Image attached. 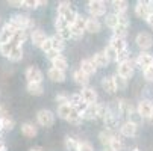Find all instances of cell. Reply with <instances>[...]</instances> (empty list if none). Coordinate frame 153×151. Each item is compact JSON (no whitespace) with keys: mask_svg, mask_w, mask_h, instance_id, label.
Masks as SVG:
<instances>
[{"mask_svg":"<svg viewBox=\"0 0 153 151\" xmlns=\"http://www.w3.org/2000/svg\"><path fill=\"white\" fill-rule=\"evenodd\" d=\"M97 109H99V103L96 104H86L83 107V110L80 112V116L83 121H93L97 119Z\"/></svg>","mask_w":153,"mask_h":151,"instance_id":"16","label":"cell"},{"mask_svg":"<svg viewBox=\"0 0 153 151\" xmlns=\"http://www.w3.org/2000/svg\"><path fill=\"white\" fill-rule=\"evenodd\" d=\"M47 77H49L53 83H64L65 80H67V73L61 71V70H58V68L50 67L49 71H47Z\"/></svg>","mask_w":153,"mask_h":151,"instance_id":"19","label":"cell"},{"mask_svg":"<svg viewBox=\"0 0 153 151\" xmlns=\"http://www.w3.org/2000/svg\"><path fill=\"white\" fill-rule=\"evenodd\" d=\"M56 121V115L49 109H39L36 112V122L41 127H52Z\"/></svg>","mask_w":153,"mask_h":151,"instance_id":"4","label":"cell"},{"mask_svg":"<svg viewBox=\"0 0 153 151\" xmlns=\"http://www.w3.org/2000/svg\"><path fill=\"white\" fill-rule=\"evenodd\" d=\"M0 151H6V144L3 142V139H0Z\"/></svg>","mask_w":153,"mask_h":151,"instance_id":"52","label":"cell"},{"mask_svg":"<svg viewBox=\"0 0 153 151\" xmlns=\"http://www.w3.org/2000/svg\"><path fill=\"white\" fill-rule=\"evenodd\" d=\"M56 12H58V17H61L65 23L68 24H73L74 20L77 17V11L73 8V5L70 2H59L58 3V8H56Z\"/></svg>","mask_w":153,"mask_h":151,"instance_id":"1","label":"cell"},{"mask_svg":"<svg viewBox=\"0 0 153 151\" xmlns=\"http://www.w3.org/2000/svg\"><path fill=\"white\" fill-rule=\"evenodd\" d=\"M100 85H102V89H103L106 94H111V95H112V94L117 91V86H115V82H114V77H112V76H105V77L102 79Z\"/></svg>","mask_w":153,"mask_h":151,"instance_id":"23","label":"cell"},{"mask_svg":"<svg viewBox=\"0 0 153 151\" xmlns=\"http://www.w3.org/2000/svg\"><path fill=\"white\" fill-rule=\"evenodd\" d=\"M109 46H111L117 53H121V52L127 50V42H126V39H123V38L111 36V39H109Z\"/></svg>","mask_w":153,"mask_h":151,"instance_id":"26","label":"cell"},{"mask_svg":"<svg viewBox=\"0 0 153 151\" xmlns=\"http://www.w3.org/2000/svg\"><path fill=\"white\" fill-rule=\"evenodd\" d=\"M80 95L85 101V104H96L97 100H99V94L94 88H91V86H86V88H82L80 91Z\"/></svg>","mask_w":153,"mask_h":151,"instance_id":"15","label":"cell"},{"mask_svg":"<svg viewBox=\"0 0 153 151\" xmlns=\"http://www.w3.org/2000/svg\"><path fill=\"white\" fill-rule=\"evenodd\" d=\"M130 53H129V50H124V52H121V53H118V57H117V65L118 63H121V62H124V60H129L130 59V56H129Z\"/></svg>","mask_w":153,"mask_h":151,"instance_id":"49","label":"cell"},{"mask_svg":"<svg viewBox=\"0 0 153 151\" xmlns=\"http://www.w3.org/2000/svg\"><path fill=\"white\" fill-rule=\"evenodd\" d=\"M112 77H114V82H115V86H117V91H124L127 88V85H129L127 79H124L118 74H114Z\"/></svg>","mask_w":153,"mask_h":151,"instance_id":"39","label":"cell"},{"mask_svg":"<svg viewBox=\"0 0 153 151\" xmlns=\"http://www.w3.org/2000/svg\"><path fill=\"white\" fill-rule=\"evenodd\" d=\"M109 110H111V107H109L108 104H100V103H99V109H97V119L105 121V118L108 116Z\"/></svg>","mask_w":153,"mask_h":151,"instance_id":"41","label":"cell"},{"mask_svg":"<svg viewBox=\"0 0 153 151\" xmlns=\"http://www.w3.org/2000/svg\"><path fill=\"white\" fill-rule=\"evenodd\" d=\"M82 116H80V113L74 109L73 112H71V115H70V118H68V124H73V125H79V124H82Z\"/></svg>","mask_w":153,"mask_h":151,"instance_id":"43","label":"cell"},{"mask_svg":"<svg viewBox=\"0 0 153 151\" xmlns=\"http://www.w3.org/2000/svg\"><path fill=\"white\" fill-rule=\"evenodd\" d=\"M41 50H42V53H44V55H49V53L55 52V50H53V44H52V38H50V36L46 39L44 44L41 46Z\"/></svg>","mask_w":153,"mask_h":151,"instance_id":"47","label":"cell"},{"mask_svg":"<svg viewBox=\"0 0 153 151\" xmlns=\"http://www.w3.org/2000/svg\"><path fill=\"white\" fill-rule=\"evenodd\" d=\"M149 122H150V124H152V125H153V115H152V116H150V118H149Z\"/></svg>","mask_w":153,"mask_h":151,"instance_id":"57","label":"cell"},{"mask_svg":"<svg viewBox=\"0 0 153 151\" xmlns=\"http://www.w3.org/2000/svg\"><path fill=\"white\" fill-rule=\"evenodd\" d=\"M135 42H137V46L141 52H147L153 47V38L150 33L147 32H140L137 36H135Z\"/></svg>","mask_w":153,"mask_h":151,"instance_id":"10","label":"cell"},{"mask_svg":"<svg viewBox=\"0 0 153 151\" xmlns=\"http://www.w3.org/2000/svg\"><path fill=\"white\" fill-rule=\"evenodd\" d=\"M153 14V8L150 6L149 2H144V0H138L135 3V15L141 20H149V17Z\"/></svg>","mask_w":153,"mask_h":151,"instance_id":"9","label":"cell"},{"mask_svg":"<svg viewBox=\"0 0 153 151\" xmlns=\"http://www.w3.org/2000/svg\"><path fill=\"white\" fill-rule=\"evenodd\" d=\"M114 135H115L114 130H109V128H103V130L99 133V141H100V144H102L105 148L109 147V144H111V139L114 138Z\"/></svg>","mask_w":153,"mask_h":151,"instance_id":"28","label":"cell"},{"mask_svg":"<svg viewBox=\"0 0 153 151\" xmlns=\"http://www.w3.org/2000/svg\"><path fill=\"white\" fill-rule=\"evenodd\" d=\"M18 29H15L9 21L8 23H5L2 27H0V44H6V42L12 41L15 33H17Z\"/></svg>","mask_w":153,"mask_h":151,"instance_id":"11","label":"cell"},{"mask_svg":"<svg viewBox=\"0 0 153 151\" xmlns=\"http://www.w3.org/2000/svg\"><path fill=\"white\" fill-rule=\"evenodd\" d=\"M70 32H71V39H82L83 38V35H85V32L83 30H80V29H77V27H74L73 24H70Z\"/></svg>","mask_w":153,"mask_h":151,"instance_id":"46","label":"cell"},{"mask_svg":"<svg viewBox=\"0 0 153 151\" xmlns=\"http://www.w3.org/2000/svg\"><path fill=\"white\" fill-rule=\"evenodd\" d=\"M111 5L114 8V12L118 15H124L127 12V8H129V3L126 0H114V2H111Z\"/></svg>","mask_w":153,"mask_h":151,"instance_id":"33","label":"cell"},{"mask_svg":"<svg viewBox=\"0 0 153 151\" xmlns=\"http://www.w3.org/2000/svg\"><path fill=\"white\" fill-rule=\"evenodd\" d=\"M49 36L46 35V32L42 30V29H33L32 30V33H30V41H32V44L35 46V47H38V49H41V46L46 42V39H47Z\"/></svg>","mask_w":153,"mask_h":151,"instance_id":"17","label":"cell"},{"mask_svg":"<svg viewBox=\"0 0 153 151\" xmlns=\"http://www.w3.org/2000/svg\"><path fill=\"white\" fill-rule=\"evenodd\" d=\"M127 29H129V26H126V24H118L114 30H112V36H115V38H123V39H126V35H127Z\"/></svg>","mask_w":153,"mask_h":151,"instance_id":"40","label":"cell"},{"mask_svg":"<svg viewBox=\"0 0 153 151\" xmlns=\"http://www.w3.org/2000/svg\"><path fill=\"white\" fill-rule=\"evenodd\" d=\"M41 5H47L46 0H23V3H21V8L23 9H38Z\"/></svg>","mask_w":153,"mask_h":151,"instance_id":"34","label":"cell"},{"mask_svg":"<svg viewBox=\"0 0 153 151\" xmlns=\"http://www.w3.org/2000/svg\"><path fill=\"white\" fill-rule=\"evenodd\" d=\"M91 60L94 62V65L97 67V68H106L109 63H111V60L108 59V56L105 55V52L102 50V52H97V53H94L93 55V57H91Z\"/></svg>","mask_w":153,"mask_h":151,"instance_id":"21","label":"cell"},{"mask_svg":"<svg viewBox=\"0 0 153 151\" xmlns=\"http://www.w3.org/2000/svg\"><path fill=\"white\" fill-rule=\"evenodd\" d=\"M20 128H21V135L25 138H35L38 135V127L33 122H23Z\"/></svg>","mask_w":153,"mask_h":151,"instance_id":"24","label":"cell"},{"mask_svg":"<svg viewBox=\"0 0 153 151\" xmlns=\"http://www.w3.org/2000/svg\"><path fill=\"white\" fill-rule=\"evenodd\" d=\"M21 3H23V0H9L8 2V5L12 8H21Z\"/></svg>","mask_w":153,"mask_h":151,"instance_id":"51","label":"cell"},{"mask_svg":"<svg viewBox=\"0 0 153 151\" xmlns=\"http://www.w3.org/2000/svg\"><path fill=\"white\" fill-rule=\"evenodd\" d=\"M25 77H26L27 83H42V80H44V73H42L38 67L30 65V67L26 68Z\"/></svg>","mask_w":153,"mask_h":151,"instance_id":"8","label":"cell"},{"mask_svg":"<svg viewBox=\"0 0 153 151\" xmlns=\"http://www.w3.org/2000/svg\"><path fill=\"white\" fill-rule=\"evenodd\" d=\"M79 70L82 71V73H85L86 76H94L96 73H97V67L94 65V62L91 60V57L90 59H82L80 60V65H79Z\"/></svg>","mask_w":153,"mask_h":151,"instance_id":"18","label":"cell"},{"mask_svg":"<svg viewBox=\"0 0 153 151\" xmlns=\"http://www.w3.org/2000/svg\"><path fill=\"white\" fill-rule=\"evenodd\" d=\"M17 47V44L14 41H9L6 42V44H0V55H2L3 57H9V55L12 53V50Z\"/></svg>","mask_w":153,"mask_h":151,"instance_id":"36","label":"cell"},{"mask_svg":"<svg viewBox=\"0 0 153 151\" xmlns=\"http://www.w3.org/2000/svg\"><path fill=\"white\" fill-rule=\"evenodd\" d=\"M106 2L103 0H90L86 3V11H88L90 17L93 18H100V17H106Z\"/></svg>","mask_w":153,"mask_h":151,"instance_id":"3","label":"cell"},{"mask_svg":"<svg viewBox=\"0 0 153 151\" xmlns=\"http://www.w3.org/2000/svg\"><path fill=\"white\" fill-rule=\"evenodd\" d=\"M147 24H149L150 27H153V14L149 17V20H147Z\"/></svg>","mask_w":153,"mask_h":151,"instance_id":"53","label":"cell"},{"mask_svg":"<svg viewBox=\"0 0 153 151\" xmlns=\"http://www.w3.org/2000/svg\"><path fill=\"white\" fill-rule=\"evenodd\" d=\"M52 38V44H53V50L56 52V53H61L62 55V52L65 50V47H67V44H65V41L59 36V35H52L50 36Z\"/></svg>","mask_w":153,"mask_h":151,"instance_id":"32","label":"cell"},{"mask_svg":"<svg viewBox=\"0 0 153 151\" xmlns=\"http://www.w3.org/2000/svg\"><path fill=\"white\" fill-rule=\"evenodd\" d=\"M137 113L143 119H147L149 121V118L153 115V103L150 100H147V98L140 100L138 104H137Z\"/></svg>","mask_w":153,"mask_h":151,"instance_id":"7","label":"cell"},{"mask_svg":"<svg viewBox=\"0 0 153 151\" xmlns=\"http://www.w3.org/2000/svg\"><path fill=\"white\" fill-rule=\"evenodd\" d=\"M30 30H27V29H25V30H17V33H15V36H14V42L17 46H21L23 47V44L27 41V38H30Z\"/></svg>","mask_w":153,"mask_h":151,"instance_id":"31","label":"cell"},{"mask_svg":"<svg viewBox=\"0 0 153 151\" xmlns=\"http://www.w3.org/2000/svg\"><path fill=\"white\" fill-rule=\"evenodd\" d=\"M55 101L58 103V106H61V104H68V103H70V95L65 94V92H59V94L55 97Z\"/></svg>","mask_w":153,"mask_h":151,"instance_id":"45","label":"cell"},{"mask_svg":"<svg viewBox=\"0 0 153 151\" xmlns=\"http://www.w3.org/2000/svg\"><path fill=\"white\" fill-rule=\"evenodd\" d=\"M50 63H52L53 68H58L61 71H67L68 70V60H67V57H65L64 55H61V53L56 55V56H53L50 59Z\"/></svg>","mask_w":153,"mask_h":151,"instance_id":"20","label":"cell"},{"mask_svg":"<svg viewBox=\"0 0 153 151\" xmlns=\"http://www.w3.org/2000/svg\"><path fill=\"white\" fill-rule=\"evenodd\" d=\"M9 23H11L15 29H18V30L27 29V30H30V32H32V29H33V26H35V21H33L27 14H14V15L9 18Z\"/></svg>","mask_w":153,"mask_h":151,"instance_id":"2","label":"cell"},{"mask_svg":"<svg viewBox=\"0 0 153 151\" xmlns=\"http://www.w3.org/2000/svg\"><path fill=\"white\" fill-rule=\"evenodd\" d=\"M77 144H79V141L73 136H65V139H64V147H65L67 151H76Z\"/></svg>","mask_w":153,"mask_h":151,"instance_id":"37","label":"cell"},{"mask_svg":"<svg viewBox=\"0 0 153 151\" xmlns=\"http://www.w3.org/2000/svg\"><path fill=\"white\" fill-rule=\"evenodd\" d=\"M76 151H94V145L90 141H79Z\"/></svg>","mask_w":153,"mask_h":151,"instance_id":"44","label":"cell"},{"mask_svg":"<svg viewBox=\"0 0 153 151\" xmlns=\"http://www.w3.org/2000/svg\"><path fill=\"white\" fill-rule=\"evenodd\" d=\"M3 130H5V127H3V119L0 118V133H2Z\"/></svg>","mask_w":153,"mask_h":151,"instance_id":"55","label":"cell"},{"mask_svg":"<svg viewBox=\"0 0 153 151\" xmlns=\"http://www.w3.org/2000/svg\"><path fill=\"white\" fill-rule=\"evenodd\" d=\"M115 103H117V113H120V115L132 116L137 112V107H134L132 103H130L129 100H126V98H120Z\"/></svg>","mask_w":153,"mask_h":151,"instance_id":"12","label":"cell"},{"mask_svg":"<svg viewBox=\"0 0 153 151\" xmlns=\"http://www.w3.org/2000/svg\"><path fill=\"white\" fill-rule=\"evenodd\" d=\"M73 80H74L76 85L82 86V88H86V86H90V76H86V74L82 73L80 70L73 71Z\"/></svg>","mask_w":153,"mask_h":151,"instance_id":"25","label":"cell"},{"mask_svg":"<svg viewBox=\"0 0 153 151\" xmlns=\"http://www.w3.org/2000/svg\"><path fill=\"white\" fill-rule=\"evenodd\" d=\"M118 24H120L118 14H115V12H109V14H106V17H105V26H106V27H109V29H112V30H114Z\"/></svg>","mask_w":153,"mask_h":151,"instance_id":"30","label":"cell"},{"mask_svg":"<svg viewBox=\"0 0 153 151\" xmlns=\"http://www.w3.org/2000/svg\"><path fill=\"white\" fill-rule=\"evenodd\" d=\"M143 76H144V79H146L147 82L153 83V67H149V68H146V70L143 71Z\"/></svg>","mask_w":153,"mask_h":151,"instance_id":"50","label":"cell"},{"mask_svg":"<svg viewBox=\"0 0 153 151\" xmlns=\"http://www.w3.org/2000/svg\"><path fill=\"white\" fill-rule=\"evenodd\" d=\"M2 119H3V127H5V130H8V132L14 130V127H15V121H14L11 116H5V118H2Z\"/></svg>","mask_w":153,"mask_h":151,"instance_id":"48","label":"cell"},{"mask_svg":"<svg viewBox=\"0 0 153 151\" xmlns=\"http://www.w3.org/2000/svg\"><path fill=\"white\" fill-rule=\"evenodd\" d=\"M109 148H112L114 151H123L124 150V141L121 139V135L115 133L114 138L111 139V144H109Z\"/></svg>","mask_w":153,"mask_h":151,"instance_id":"35","label":"cell"},{"mask_svg":"<svg viewBox=\"0 0 153 151\" xmlns=\"http://www.w3.org/2000/svg\"><path fill=\"white\" fill-rule=\"evenodd\" d=\"M26 91L30 95L39 97V95L44 94V85L42 83H26Z\"/></svg>","mask_w":153,"mask_h":151,"instance_id":"29","label":"cell"},{"mask_svg":"<svg viewBox=\"0 0 153 151\" xmlns=\"http://www.w3.org/2000/svg\"><path fill=\"white\" fill-rule=\"evenodd\" d=\"M135 67H137L135 65V60H132V59L124 60V62H121V63H118V65H117V74L129 80L130 77L135 74Z\"/></svg>","mask_w":153,"mask_h":151,"instance_id":"5","label":"cell"},{"mask_svg":"<svg viewBox=\"0 0 153 151\" xmlns=\"http://www.w3.org/2000/svg\"><path fill=\"white\" fill-rule=\"evenodd\" d=\"M137 133H138V124H135L134 121L127 119L120 125V135L124 138H134L137 136Z\"/></svg>","mask_w":153,"mask_h":151,"instance_id":"13","label":"cell"},{"mask_svg":"<svg viewBox=\"0 0 153 151\" xmlns=\"http://www.w3.org/2000/svg\"><path fill=\"white\" fill-rule=\"evenodd\" d=\"M29 151H44V150H42L41 147H30Z\"/></svg>","mask_w":153,"mask_h":151,"instance_id":"54","label":"cell"},{"mask_svg":"<svg viewBox=\"0 0 153 151\" xmlns=\"http://www.w3.org/2000/svg\"><path fill=\"white\" fill-rule=\"evenodd\" d=\"M73 110H74V107L68 103V104H61V106H58L56 113H58V116H59L61 119L68 121V118H70V115H71Z\"/></svg>","mask_w":153,"mask_h":151,"instance_id":"27","label":"cell"},{"mask_svg":"<svg viewBox=\"0 0 153 151\" xmlns=\"http://www.w3.org/2000/svg\"><path fill=\"white\" fill-rule=\"evenodd\" d=\"M55 29H56V35H59L64 41L71 39V32H70V24L65 23V21L56 15L55 18Z\"/></svg>","mask_w":153,"mask_h":151,"instance_id":"6","label":"cell"},{"mask_svg":"<svg viewBox=\"0 0 153 151\" xmlns=\"http://www.w3.org/2000/svg\"><path fill=\"white\" fill-rule=\"evenodd\" d=\"M102 30V23L99 21V18H93V17H86V24H85V32L88 33H99Z\"/></svg>","mask_w":153,"mask_h":151,"instance_id":"22","label":"cell"},{"mask_svg":"<svg viewBox=\"0 0 153 151\" xmlns=\"http://www.w3.org/2000/svg\"><path fill=\"white\" fill-rule=\"evenodd\" d=\"M23 56H25V52H23V47L21 46H17L14 50H12V53L9 55V60L11 62H20L21 59H23Z\"/></svg>","mask_w":153,"mask_h":151,"instance_id":"38","label":"cell"},{"mask_svg":"<svg viewBox=\"0 0 153 151\" xmlns=\"http://www.w3.org/2000/svg\"><path fill=\"white\" fill-rule=\"evenodd\" d=\"M103 52H105V55L108 56V59L111 60V62H117L118 53H117V52H115V50H114V49H112L111 46H109V44H108V46H106V47L103 49Z\"/></svg>","mask_w":153,"mask_h":151,"instance_id":"42","label":"cell"},{"mask_svg":"<svg viewBox=\"0 0 153 151\" xmlns=\"http://www.w3.org/2000/svg\"><path fill=\"white\" fill-rule=\"evenodd\" d=\"M103 151H114L112 148H109V147H106V148H103Z\"/></svg>","mask_w":153,"mask_h":151,"instance_id":"56","label":"cell"},{"mask_svg":"<svg viewBox=\"0 0 153 151\" xmlns=\"http://www.w3.org/2000/svg\"><path fill=\"white\" fill-rule=\"evenodd\" d=\"M130 151H140V150H138V147H134V148L130 150Z\"/></svg>","mask_w":153,"mask_h":151,"instance_id":"58","label":"cell"},{"mask_svg":"<svg viewBox=\"0 0 153 151\" xmlns=\"http://www.w3.org/2000/svg\"><path fill=\"white\" fill-rule=\"evenodd\" d=\"M135 65L140 67L143 71L146 68H149V67H153V56L149 52H141L137 56V59H135Z\"/></svg>","mask_w":153,"mask_h":151,"instance_id":"14","label":"cell"},{"mask_svg":"<svg viewBox=\"0 0 153 151\" xmlns=\"http://www.w3.org/2000/svg\"><path fill=\"white\" fill-rule=\"evenodd\" d=\"M0 23H2V17H0Z\"/></svg>","mask_w":153,"mask_h":151,"instance_id":"59","label":"cell"}]
</instances>
